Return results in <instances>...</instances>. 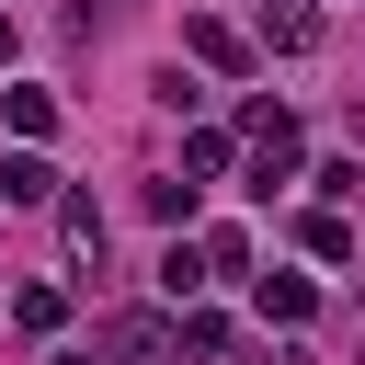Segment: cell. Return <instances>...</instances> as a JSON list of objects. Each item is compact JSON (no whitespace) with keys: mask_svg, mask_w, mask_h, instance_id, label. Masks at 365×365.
I'll return each instance as SVG.
<instances>
[{"mask_svg":"<svg viewBox=\"0 0 365 365\" xmlns=\"http://www.w3.org/2000/svg\"><path fill=\"white\" fill-rule=\"evenodd\" d=\"M103 365H182V342H171L160 319H114V331H103Z\"/></svg>","mask_w":365,"mask_h":365,"instance_id":"6da1fadb","label":"cell"},{"mask_svg":"<svg viewBox=\"0 0 365 365\" xmlns=\"http://www.w3.org/2000/svg\"><path fill=\"white\" fill-rule=\"evenodd\" d=\"M262 46H274V57H319V11H308V0H274V11H262Z\"/></svg>","mask_w":365,"mask_h":365,"instance_id":"7a4b0ae2","label":"cell"},{"mask_svg":"<svg viewBox=\"0 0 365 365\" xmlns=\"http://www.w3.org/2000/svg\"><path fill=\"white\" fill-rule=\"evenodd\" d=\"M251 297H262V319H285V331L319 308V297H308V274H251Z\"/></svg>","mask_w":365,"mask_h":365,"instance_id":"3957f363","label":"cell"},{"mask_svg":"<svg viewBox=\"0 0 365 365\" xmlns=\"http://www.w3.org/2000/svg\"><path fill=\"white\" fill-rule=\"evenodd\" d=\"M46 194H57V171H46L34 148H23V160H0V205H46Z\"/></svg>","mask_w":365,"mask_h":365,"instance_id":"277c9868","label":"cell"},{"mask_svg":"<svg viewBox=\"0 0 365 365\" xmlns=\"http://www.w3.org/2000/svg\"><path fill=\"white\" fill-rule=\"evenodd\" d=\"M182 46H194V57H205V68H240V34H228V23H205V11H194V23H182Z\"/></svg>","mask_w":365,"mask_h":365,"instance_id":"5b68a950","label":"cell"},{"mask_svg":"<svg viewBox=\"0 0 365 365\" xmlns=\"http://www.w3.org/2000/svg\"><path fill=\"white\" fill-rule=\"evenodd\" d=\"M0 114H11L23 137H46V125H57V91H34V80H23V91H0Z\"/></svg>","mask_w":365,"mask_h":365,"instance_id":"8992f818","label":"cell"},{"mask_svg":"<svg viewBox=\"0 0 365 365\" xmlns=\"http://www.w3.org/2000/svg\"><path fill=\"white\" fill-rule=\"evenodd\" d=\"M57 228H68V251H91V262H103V205H91V194H68V205H57Z\"/></svg>","mask_w":365,"mask_h":365,"instance_id":"52a82bcc","label":"cell"},{"mask_svg":"<svg viewBox=\"0 0 365 365\" xmlns=\"http://www.w3.org/2000/svg\"><path fill=\"white\" fill-rule=\"evenodd\" d=\"M11 319H23V331H57V319H68V297H57V285H23V297H11Z\"/></svg>","mask_w":365,"mask_h":365,"instance_id":"ba28073f","label":"cell"},{"mask_svg":"<svg viewBox=\"0 0 365 365\" xmlns=\"http://www.w3.org/2000/svg\"><path fill=\"white\" fill-rule=\"evenodd\" d=\"M297 240H308V251H319V262H354V228H342V217H308V228H297Z\"/></svg>","mask_w":365,"mask_h":365,"instance_id":"9c48e42d","label":"cell"},{"mask_svg":"<svg viewBox=\"0 0 365 365\" xmlns=\"http://www.w3.org/2000/svg\"><path fill=\"white\" fill-rule=\"evenodd\" d=\"M171 342H182V354H228V319H217V308H194V319L171 331Z\"/></svg>","mask_w":365,"mask_h":365,"instance_id":"30bf717a","label":"cell"},{"mask_svg":"<svg viewBox=\"0 0 365 365\" xmlns=\"http://www.w3.org/2000/svg\"><path fill=\"white\" fill-rule=\"evenodd\" d=\"M114 11H125V0H80V23H114Z\"/></svg>","mask_w":365,"mask_h":365,"instance_id":"8fae6325","label":"cell"},{"mask_svg":"<svg viewBox=\"0 0 365 365\" xmlns=\"http://www.w3.org/2000/svg\"><path fill=\"white\" fill-rule=\"evenodd\" d=\"M0 57H11V11H0Z\"/></svg>","mask_w":365,"mask_h":365,"instance_id":"7c38bea8","label":"cell"}]
</instances>
